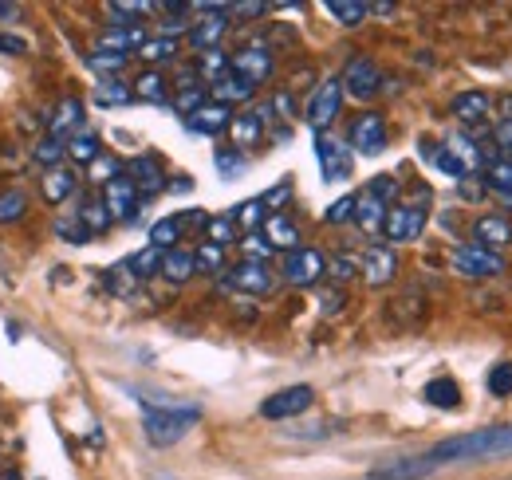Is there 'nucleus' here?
Listing matches in <instances>:
<instances>
[{
  "label": "nucleus",
  "instance_id": "nucleus-45",
  "mask_svg": "<svg viewBox=\"0 0 512 480\" xmlns=\"http://www.w3.org/2000/svg\"><path fill=\"white\" fill-rule=\"evenodd\" d=\"M24 213H28V197H24L20 189H4V193H0V225L20 221Z\"/></svg>",
  "mask_w": 512,
  "mask_h": 480
},
{
  "label": "nucleus",
  "instance_id": "nucleus-25",
  "mask_svg": "<svg viewBox=\"0 0 512 480\" xmlns=\"http://www.w3.org/2000/svg\"><path fill=\"white\" fill-rule=\"evenodd\" d=\"M264 119H260V111H245V115H233V122H229V134H233V150H249V146H260V138H264Z\"/></svg>",
  "mask_w": 512,
  "mask_h": 480
},
{
  "label": "nucleus",
  "instance_id": "nucleus-8",
  "mask_svg": "<svg viewBox=\"0 0 512 480\" xmlns=\"http://www.w3.org/2000/svg\"><path fill=\"white\" fill-rule=\"evenodd\" d=\"M280 276L292 288H316L323 276H327V260H323V252H316V248H296V252L284 256Z\"/></svg>",
  "mask_w": 512,
  "mask_h": 480
},
{
  "label": "nucleus",
  "instance_id": "nucleus-2",
  "mask_svg": "<svg viewBox=\"0 0 512 480\" xmlns=\"http://www.w3.org/2000/svg\"><path fill=\"white\" fill-rule=\"evenodd\" d=\"M201 421V410L190 402H170V406H146V421H142V433L150 445L158 449H170L178 445L193 425Z\"/></svg>",
  "mask_w": 512,
  "mask_h": 480
},
{
  "label": "nucleus",
  "instance_id": "nucleus-49",
  "mask_svg": "<svg viewBox=\"0 0 512 480\" xmlns=\"http://www.w3.org/2000/svg\"><path fill=\"white\" fill-rule=\"evenodd\" d=\"M355 272H359V256H347V252H339V256H327V276H331V280L347 284Z\"/></svg>",
  "mask_w": 512,
  "mask_h": 480
},
{
  "label": "nucleus",
  "instance_id": "nucleus-57",
  "mask_svg": "<svg viewBox=\"0 0 512 480\" xmlns=\"http://www.w3.org/2000/svg\"><path fill=\"white\" fill-rule=\"evenodd\" d=\"M288 197H292V185H288V181H284V185H280V189H272V193H264V197H260V201H264V209H276V205H284V201H288Z\"/></svg>",
  "mask_w": 512,
  "mask_h": 480
},
{
  "label": "nucleus",
  "instance_id": "nucleus-31",
  "mask_svg": "<svg viewBox=\"0 0 512 480\" xmlns=\"http://www.w3.org/2000/svg\"><path fill=\"white\" fill-rule=\"evenodd\" d=\"M174 56H178V40H166V36H150L138 48V60L150 63V71H158L162 63H174Z\"/></svg>",
  "mask_w": 512,
  "mask_h": 480
},
{
  "label": "nucleus",
  "instance_id": "nucleus-46",
  "mask_svg": "<svg viewBox=\"0 0 512 480\" xmlns=\"http://www.w3.org/2000/svg\"><path fill=\"white\" fill-rule=\"evenodd\" d=\"M426 158H430V162H434V166H438L446 178H457V181L469 178V170H465V166L453 158V150H449V146H434V150H426Z\"/></svg>",
  "mask_w": 512,
  "mask_h": 480
},
{
  "label": "nucleus",
  "instance_id": "nucleus-16",
  "mask_svg": "<svg viewBox=\"0 0 512 480\" xmlns=\"http://www.w3.org/2000/svg\"><path fill=\"white\" fill-rule=\"evenodd\" d=\"M138 189H134V181L123 174V178H115L111 185H103V205H107V213H111V221H134L138 217Z\"/></svg>",
  "mask_w": 512,
  "mask_h": 480
},
{
  "label": "nucleus",
  "instance_id": "nucleus-1",
  "mask_svg": "<svg viewBox=\"0 0 512 480\" xmlns=\"http://www.w3.org/2000/svg\"><path fill=\"white\" fill-rule=\"evenodd\" d=\"M497 457H512V425H481V429L446 437L418 461L426 473H434L442 465H473V461H497Z\"/></svg>",
  "mask_w": 512,
  "mask_h": 480
},
{
  "label": "nucleus",
  "instance_id": "nucleus-59",
  "mask_svg": "<svg viewBox=\"0 0 512 480\" xmlns=\"http://www.w3.org/2000/svg\"><path fill=\"white\" fill-rule=\"evenodd\" d=\"M493 138H497L501 146H509V150H512V119L497 122V126H493Z\"/></svg>",
  "mask_w": 512,
  "mask_h": 480
},
{
  "label": "nucleus",
  "instance_id": "nucleus-55",
  "mask_svg": "<svg viewBox=\"0 0 512 480\" xmlns=\"http://www.w3.org/2000/svg\"><path fill=\"white\" fill-rule=\"evenodd\" d=\"M367 193H375L379 201H386V205H390V197L398 193V181L390 178V174H379V178H371V185H367Z\"/></svg>",
  "mask_w": 512,
  "mask_h": 480
},
{
  "label": "nucleus",
  "instance_id": "nucleus-30",
  "mask_svg": "<svg viewBox=\"0 0 512 480\" xmlns=\"http://www.w3.org/2000/svg\"><path fill=\"white\" fill-rule=\"evenodd\" d=\"M75 217L83 221V229L95 237V233H107L115 221H111V213H107V205H103V197H87L79 209H75Z\"/></svg>",
  "mask_w": 512,
  "mask_h": 480
},
{
  "label": "nucleus",
  "instance_id": "nucleus-24",
  "mask_svg": "<svg viewBox=\"0 0 512 480\" xmlns=\"http://www.w3.org/2000/svg\"><path fill=\"white\" fill-rule=\"evenodd\" d=\"M229 122H233V111H229V107H221V103H205V107H197L190 119H186V126H190L193 134L213 138V134L229 130Z\"/></svg>",
  "mask_w": 512,
  "mask_h": 480
},
{
  "label": "nucleus",
  "instance_id": "nucleus-41",
  "mask_svg": "<svg viewBox=\"0 0 512 480\" xmlns=\"http://www.w3.org/2000/svg\"><path fill=\"white\" fill-rule=\"evenodd\" d=\"M127 174V166L119 162V158H111V154H99L91 166H87V178L95 181V185H111L115 178H123Z\"/></svg>",
  "mask_w": 512,
  "mask_h": 480
},
{
  "label": "nucleus",
  "instance_id": "nucleus-48",
  "mask_svg": "<svg viewBox=\"0 0 512 480\" xmlns=\"http://www.w3.org/2000/svg\"><path fill=\"white\" fill-rule=\"evenodd\" d=\"M485 386H489V394H493V398H509L512 394V362H497V366L489 370Z\"/></svg>",
  "mask_w": 512,
  "mask_h": 480
},
{
  "label": "nucleus",
  "instance_id": "nucleus-22",
  "mask_svg": "<svg viewBox=\"0 0 512 480\" xmlns=\"http://www.w3.org/2000/svg\"><path fill=\"white\" fill-rule=\"evenodd\" d=\"M473 244H481V248H489V252H501L505 244H512L509 217H497V213L481 217V221L473 225Z\"/></svg>",
  "mask_w": 512,
  "mask_h": 480
},
{
  "label": "nucleus",
  "instance_id": "nucleus-36",
  "mask_svg": "<svg viewBox=\"0 0 512 480\" xmlns=\"http://www.w3.org/2000/svg\"><path fill=\"white\" fill-rule=\"evenodd\" d=\"M485 185H489L497 197H509L512 193V158H489V162H485Z\"/></svg>",
  "mask_w": 512,
  "mask_h": 480
},
{
  "label": "nucleus",
  "instance_id": "nucleus-34",
  "mask_svg": "<svg viewBox=\"0 0 512 480\" xmlns=\"http://www.w3.org/2000/svg\"><path fill=\"white\" fill-rule=\"evenodd\" d=\"M99 154H103V142H99V134H91V130H83V134H75V138L67 142V158L79 162V166H91Z\"/></svg>",
  "mask_w": 512,
  "mask_h": 480
},
{
  "label": "nucleus",
  "instance_id": "nucleus-3",
  "mask_svg": "<svg viewBox=\"0 0 512 480\" xmlns=\"http://www.w3.org/2000/svg\"><path fill=\"white\" fill-rule=\"evenodd\" d=\"M449 264H453V272L457 276H465V280H497V276H505L509 272V260H505V252H489V248H481V244H457L453 252H449Z\"/></svg>",
  "mask_w": 512,
  "mask_h": 480
},
{
  "label": "nucleus",
  "instance_id": "nucleus-28",
  "mask_svg": "<svg viewBox=\"0 0 512 480\" xmlns=\"http://www.w3.org/2000/svg\"><path fill=\"white\" fill-rule=\"evenodd\" d=\"M323 8H327V16H331L335 24H343V28H359V24L371 16V4H363V0H327Z\"/></svg>",
  "mask_w": 512,
  "mask_h": 480
},
{
  "label": "nucleus",
  "instance_id": "nucleus-20",
  "mask_svg": "<svg viewBox=\"0 0 512 480\" xmlns=\"http://www.w3.org/2000/svg\"><path fill=\"white\" fill-rule=\"evenodd\" d=\"M253 95H256V83L241 79V75H233V71H229L221 83L209 87V103H221V107H229V111L241 107V103H249Z\"/></svg>",
  "mask_w": 512,
  "mask_h": 480
},
{
  "label": "nucleus",
  "instance_id": "nucleus-53",
  "mask_svg": "<svg viewBox=\"0 0 512 480\" xmlns=\"http://www.w3.org/2000/svg\"><path fill=\"white\" fill-rule=\"evenodd\" d=\"M323 221H327V225H347V221H355V197H339V201H331L327 213H323Z\"/></svg>",
  "mask_w": 512,
  "mask_h": 480
},
{
  "label": "nucleus",
  "instance_id": "nucleus-50",
  "mask_svg": "<svg viewBox=\"0 0 512 480\" xmlns=\"http://www.w3.org/2000/svg\"><path fill=\"white\" fill-rule=\"evenodd\" d=\"M130 56H115V52H91L87 63L99 71V75H107V79H115V71H123L127 67Z\"/></svg>",
  "mask_w": 512,
  "mask_h": 480
},
{
  "label": "nucleus",
  "instance_id": "nucleus-7",
  "mask_svg": "<svg viewBox=\"0 0 512 480\" xmlns=\"http://www.w3.org/2000/svg\"><path fill=\"white\" fill-rule=\"evenodd\" d=\"M312 402H316V390H312V386H284V390H276L272 398L260 402V418H268V421L300 418V414L312 410Z\"/></svg>",
  "mask_w": 512,
  "mask_h": 480
},
{
  "label": "nucleus",
  "instance_id": "nucleus-14",
  "mask_svg": "<svg viewBox=\"0 0 512 480\" xmlns=\"http://www.w3.org/2000/svg\"><path fill=\"white\" fill-rule=\"evenodd\" d=\"M127 178L134 181L138 197H158V193L170 185V181H166V170H162V162H158L154 154H138V158H130Z\"/></svg>",
  "mask_w": 512,
  "mask_h": 480
},
{
  "label": "nucleus",
  "instance_id": "nucleus-4",
  "mask_svg": "<svg viewBox=\"0 0 512 480\" xmlns=\"http://www.w3.org/2000/svg\"><path fill=\"white\" fill-rule=\"evenodd\" d=\"M426 225H430V209L426 205H390L383 237L390 244H414V240H422Z\"/></svg>",
  "mask_w": 512,
  "mask_h": 480
},
{
  "label": "nucleus",
  "instance_id": "nucleus-43",
  "mask_svg": "<svg viewBox=\"0 0 512 480\" xmlns=\"http://www.w3.org/2000/svg\"><path fill=\"white\" fill-rule=\"evenodd\" d=\"M32 158H36L40 166H48V170H60V162L67 158V142H60V138H40V142L32 146Z\"/></svg>",
  "mask_w": 512,
  "mask_h": 480
},
{
  "label": "nucleus",
  "instance_id": "nucleus-21",
  "mask_svg": "<svg viewBox=\"0 0 512 480\" xmlns=\"http://www.w3.org/2000/svg\"><path fill=\"white\" fill-rule=\"evenodd\" d=\"M386 213H390V205L386 201H379L375 193H359L355 197V225L367 233V237H375V233H383V225H386Z\"/></svg>",
  "mask_w": 512,
  "mask_h": 480
},
{
  "label": "nucleus",
  "instance_id": "nucleus-12",
  "mask_svg": "<svg viewBox=\"0 0 512 480\" xmlns=\"http://www.w3.org/2000/svg\"><path fill=\"white\" fill-rule=\"evenodd\" d=\"M359 272H363V280L371 288H386L398 276V252L390 244H371L363 252V260H359Z\"/></svg>",
  "mask_w": 512,
  "mask_h": 480
},
{
  "label": "nucleus",
  "instance_id": "nucleus-51",
  "mask_svg": "<svg viewBox=\"0 0 512 480\" xmlns=\"http://www.w3.org/2000/svg\"><path fill=\"white\" fill-rule=\"evenodd\" d=\"M241 248H245V260H256V264H268L272 260V244L264 240V233H249V237L241 240Z\"/></svg>",
  "mask_w": 512,
  "mask_h": 480
},
{
  "label": "nucleus",
  "instance_id": "nucleus-11",
  "mask_svg": "<svg viewBox=\"0 0 512 480\" xmlns=\"http://www.w3.org/2000/svg\"><path fill=\"white\" fill-rule=\"evenodd\" d=\"M386 138H390V130H386V119L379 111H363L359 119L351 122V150H359V154H383L386 150Z\"/></svg>",
  "mask_w": 512,
  "mask_h": 480
},
{
  "label": "nucleus",
  "instance_id": "nucleus-19",
  "mask_svg": "<svg viewBox=\"0 0 512 480\" xmlns=\"http://www.w3.org/2000/svg\"><path fill=\"white\" fill-rule=\"evenodd\" d=\"M150 36L142 32V24H130V28H107L95 44V52H115V56H134Z\"/></svg>",
  "mask_w": 512,
  "mask_h": 480
},
{
  "label": "nucleus",
  "instance_id": "nucleus-32",
  "mask_svg": "<svg viewBox=\"0 0 512 480\" xmlns=\"http://www.w3.org/2000/svg\"><path fill=\"white\" fill-rule=\"evenodd\" d=\"M193 67H197V79L213 87V83H221V79L229 75V56H225L221 48H213V52H201Z\"/></svg>",
  "mask_w": 512,
  "mask_h": 480
},
{
  "label": "nucleus",
  "instance_id": "nucleus-13",
  "mask_svg": "<svg viewBox=\"0 0 512 480\" xmlns=\"http://www.w3.org/2000/svg\"><path fill=\"white\" fill-rule=\"evenodd\" d=\"M316 158H320L323 181L351 178V146H343L331 134H316Z\"/></svg>",
  "mask_w": 512,
  "mask_h": 480
},
{
  "label": "nucleus",
  "instance_id": "nucleus-23",
  "mask_svg": "<svg viewBox=\"0 0 512 480\" xmlns=\"http://www.w3.org/2000/svg\"><path fill=\"white\" fill-rule=\"evenodd\" d=\"M264 240L276 248V252H296L300 248V229H296V221L292 217H284V213H268V221H264Z\"/></svg>",
  "mask_w": 512,
  "mask_h": 480
},
{
  "label": "nucleus",
  "instance_id": "nucleus-29",
  "mask_svg": "<svg viewBox=\"0 0 512 480\" xmlns=\"http://www.w3.org/2000/svg\"><path fill=\"white\" fill-rule=\"evenodd\" d=\"M422 398L430 402V406H438V410H457L461 406V386L453 382V378H434V382H426V390H422Z\"/></svg>",
  "mask_w": 512,
  "mask_h": 480
},
{
  "label": "nucleus",
  "instance_id": "nucleus-62",
  "mask_svg": "<svg viewBox=\"0 0 512 480\" xmlns=\"http://www.w3.org/2000/svg\"><path fill=\"white\" fill-rule=\"evenodd\" d=\"M0 480H20V477H0Z\"/></svg>",
  "mask_w": 512,
  "mask_h": 480
},
{
  "label": "nucleus",
  "instance_id": "nucleus-10",
  "mask_svg": "<svg viewBox=\"0 0 512 480\" xmlns=\"http://www.w3.org/2000/svg\"><path fill=\"white\" fill-rule=\"evenodd\" d=\"M229 71L233 75H241V79H249V83H268L272 79V71H276V60H272V48H264V44H249V48H241V52H233L229 56Z\"/></svg>",
  "mask_w": 512,
  "mask_h": 480
},
{
  "label": "nucleus",
  "instance_id": "nucleus-35",
  "mask_svg": "<svg viewBox=\"0 0 512 480\" xmlns=\"http://www.w3.org/2000/svg\"><path fill=\"white\" fill-rule=\"evenodd\" d=\"M75 185H79V178H75L71 170H48V174H44V197H48L52 205H64L67 197L75 193Z\"/></svg>",
  "mask_w": 512,
  "mask_h": 480
},
{
  "label": "nucleus",
  "instance_id": "nucleus-52",
  "mask_svg": "<svg viewBox=\"0 0 512 480\" xmlns=\"http://www.w3.org/2000/svg\"><path fill=\"white\" fill-rule=\"evenodd\" d=\"M205 103H209V95H205V87H190V91H178V99H174V111L190 119L193 111H197V107H205Z\"/></svg>",
  "mask_w": 512,
  "mask_h": 480
},
{
  "label": "nucleus",
  "instance_id": "nucleus-42",
  "mask_svg": "<svg viewBox=\"0 0 512 480\" xmlns=\"http://www.w3.org/2000/svg\"><path fill=\"white\" fill-rule=\"evenodd\" d=\"M193 264H197L201 276H217V272H225V248H217V244L205 240V244L193 252Z\"/></svg>",
  "mask_w": 512,
  "mask_h": 480
},
{
  "label": "nucleus",
  "instance_id": "nucleus-58",
  "mask_svg": "<svg viewBox=\"0 0 512 480\" xmlns=\"http://www.w3.org/2000/svg\"><path fill=\"white\" fill-rule=\"evenodd\" d=\"M264 12H268V4H233L229 16H245V20H253V16H264Z\"/></svg>",
  "mask_w": 512,
  "mask_h": 480
},
{
  "label": "nucleus",
  "instance_id": "nucleus-60",
  "mask_svg": "<svg viewBox=\"0 0 512 480\" xmlns=\"http://www.w3.org/2000/svg\"><path fill=\"white\" fill-rule=\"evenodd\" d=\"M343 307V292H331V296H323V311H339Z\"/></svg>",
  "mask_w": 512,
  "mask_h": 480
},
{
  "label": "nucleus",
  "instance_id": "nucleus-26",
  "mask_svg": "<svg viewBox=\"0 0 512 480\" xmlns=\"http://www.w3.org/2000/svg\"><path fill=\"white\" fill-rule=\"evenodd\" d=\"M134 99H142V103H170V83H166V75L162 71H142L134 83Z\"/></svg>",
  "mask_w": 512,
  "mask_h": 480
},
{
  "label": "nucleus",
  "instance_id": "nucleus-47",
  "mask_svg": "<svg viewBox=\"0 0 512 480\" xmlns=\"http://www.w3.org/2000/svg\"><path fill=\"white\" fill-rule=\"evenodd\" d=\"M138 284H142V280L130 272V264H115V268L107 272V288H111L115 296H130Z\"/></svg>",
  "mask_w": 512,
  "mask_h": 480
},
{
  "label": "nucleus",
  "instance_id": "nucleus-18",
  "mask_svg": "<svg viewBox=\"0 0 512 480\" xmlns=\"http://www.w3.org/2000/svg\"><path fill=\"white\" fill-rule=\"evenodd\" d=\"M489 111H493V95H489V91H461V95L449 103V115L457 122H465V126L485 122Z\"/></svg>",
  "mask_w": 512,
  "mask_h": 480
},
{
  "label": "nucleus",
  "instance_id": "nucleus-37",
  "mask_svg": "<svg viewBox=\"0 0 512 480\" xmlns=\"http://www.w3.org/2000/svg\"><path fill=\"white\" fill-rule=\"evenodd\" d=\"M229 217L237 221V229L260 233V229H264V221H268V209H264V201H260V197H253V201H245V205L229 209Z\"/></svg>",
  "mask_w": 512,
  "mask_h": 480
},
{
  "label": "nucleus",
  "instance_id": "nucleus-27",
  "mask_svg": "<svg viewBox=\"0 0 512 480\" xmlns=\"http://www.w3.org/2000/svg\"><path fill=\"white\" fill-rule=\"evenodd\" d=\"M162 276L170 280V284H186L197 276V264H193V252L190 248H170L166 256H162Z\"/></svg>",
  "mask_w": 512,
  "mask_h": 480
},
{
  "label": "nucleus",
  "instance_id": "nucleus-15",
  "mask_svg": "<svg viewBox=\"0 0 512 480\" xmlns=\"http://www.w3.org/2000/svg\"><path fill=\"white\" fill-rule=\"evenodd\" d=\"M225 32H229V12H205L201 20H193L186 44H190L193 52L201 56V52H213V48H221Z\"/></svg>",
  "mask_w": 512,
  "mask_h": 480
},
{
  "label": "nucleus",
  "instance_id": "nucleus-17",
  "mask_svg": "<svg viewBox=\"0 0 512 480\" xmlns=\"http://www.w3.org/2000/svg\"><path fill=\"white\" fill-rule=\"evenodd\" d=\"M83 99L67 95L56 103V111L48 115V138H60V142H71L75 134H83Z\"/></svg>",
  "mask_w": 512,
  "mask_h": 480
},
{
  "label": "nucleus",
  "instance_id": "nucleus-54",
  "mask_svg": "<svg viewBox=\"0 0 512 480\" xmlns=\"http://www.w3.org/2000/svg\"><path fill=\"white\" fill-rule=\"evenodd\" d=\"M56 237L67 240V244H87L91 233L83 229V221H79V217H64V221H56Z\"/></svg>",
  "mask_w": 512,
  "mask_h": 480
},
{
  "label": "nucleus",
  "instance_id": "nucleus-40",
  "mask_svg": "<svg viewBox=\"0 0 512 480\" xmlns=\"http://www.w3.org/2000/svg\"><path fill=\"white\" fill-rule=\"evenodd\" d=\"M162 256H166L162 248H154V244H146L142 252H134V256H130L127 264H130V272H134L138 280H146V276H158V272H162Z\"/></svg>",
  "mask_w": 512,
  "mask_h": 480
},
{
  "label": "nucleus",
  "instance_id": "nucleus-38",
  "mask_svg": "<svg viewBox=\"0 0 512 480\" xmlns=\"http://www.w3.org/2000/svg\"><path fill=\"white\" fill-rule=\"evenodd\" d=\"M205 240H209V244H217V248L241 244V237H237V221H233L229 213H221V217H209V225H205Z\"/></svg>",
  "mask_w": 512,
  "mask_h": 480
},
{
  "label": "nucleus",
  "instance_id": "nucleus-61",
  "mask_svg": "<svg viewBox=\"0 0 512 480\" xmlns=\"http://www.w3.org/2000/svg\"><path fill=\"white\" fill-rule=\"evenodd\" d=\"M16 16H20V4H0V20H8V24H12Z\"/></svg>",
  "mask_w": 512,
  "mask_h": 480
},
{
  "label": "nucleus",
  "instance_id": "nucleus-9",
  "mask_svg": "<svg viewBox=\"0 0 512 480\" xmlns=\"http://www.w3.org/2000/svg\"><path fill=\"white\" fill-rule=\"evenodd\" d=\"M225 284H229L233 292H245V296H268V292H272V284H276V276H272V268H268V264L241 260V264L225 268Z\"/></svg>",
  "mask_w": 512,
  "mask_h": 480
},
{
  "label": "nucleus",
  "instance_id": "nucleus-44",
  "mask_svg": "<svg viewBox=\"0 0 512 480\" xmlns=\"http://www.w3.org/2000/svg\"><path fill=\"white\" fill-rule=\"evenodd\" d=\"M213 166L221 170V178H237L245 166H249V158L241 154V150H229V146H217L213 150Z\"/></svg>",
  "mask_w": 512,
  "mask_h": 480
},
{
  "label": "nucleus",
  "instance_id": "nucleus-6",
  "mask_svg": "<svg viewBox=\"0 0 512 480\" xmlns=\"http://www.w3.org/2000/svg\"><path fill=\"white\" fill-rule=\"evenodd\" d=\"M343 95H351V99H375L379 91H383V71H379V63L371 60V56H355V60H347L343 67Z\"/></svg>",
  "mask_w": 512,
  "mask_h": 480
},
{
  "label": "nucleus",
  "instance_id": "nucleus-33",
  "mask_svg": "<svg viewBox=\"0 0 512 480\" xmlns=\"http://www.w3.org/2000/svg\"><path fill=\"white\" fill-rule=\"evenodd\" d=\"M95 103L99 107H127V103H134V87L123 79H103V83H95Z\"/></svg>",
  "mask_w": 512,
  "mask_h": 480
},
{
  "label": "nucleus",
  "instance_id": "nucleus-39",
  "mask_svg": "<svg viewBox=\"0 0 512 480\" xmlns=\"http://www.w3.org/2000/svg\"><path fill=\"white\" fill-rule=\"evenodd\" d=\"M182 221L178 217H162L158 225H150V244L154 248H162V252H170V248H178V240H182Z\"/></svg>",
  "mask_w": 512,
  "mask_h": 480
},
{
  "label": "nucleus",
  "instance_id": "nucleus-56",
  "mask_svg": "<svg viewBox=\"0 0 512 480\" xmlns=\"http://www.w3.org/2000/svg\"><path fill=\"white\" fill-rule=\"evenodd\" d=\"M0 52H4V56H24V52H28V40L4 32V36H0Z\"/></svg>",
  "mask_w": 512,
  "mask_h": 480
},
{
  "label": "nucleus",
  "instance_id": "nucleus-5",
  "mask_svg": "<svg viewBox=\"0 0 512 480\" xmlns=\"http://www.w3.org/2000/svg\"><path fill=\"white\" fill-rule=\"evenodd\" d=\"M339 107H343V79L331 75V79H323L320 87L312 91L304 119H308V126H312L316 134H327V126L339 119Z\"/></svg>",
  "mask_w": 512,
  "mask_h": 480
}]
</instances>
